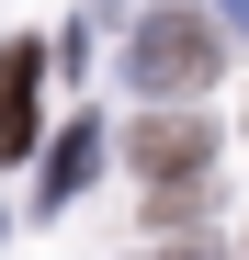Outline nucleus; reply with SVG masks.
Masks as SVG:
<instances>
[{"label": "nucleus", "mask_w": 249, "mask_h": 260, "mask_svg": "<svg viewBox=\"0 0 249 260\" xmlns=\"http://www.w3.org/2000/svg\"><path fill=\"white\" fill-rule=\"evenodd\" d=\"M124 79H136L147 102L204 91V79H215V23H204V12H147L136 34H124Z\"/></svg>", "instance_id": "f257e3e1"}, {"label": "nucleus", "mask_w": 249, "mask_h": 260, "mask_svg": "<svg viewBox=\"0 0 249 260\" xmlns=\"http://www.w3.org/2000/svg\"><path fill=\"white\" fill-rule=\"evenodd\" d=\"M124 147H136V170H147L159 192H193V181H204V147H215V136H204V124H181V113H147Z\"/></svg>", "instance_id": "f03ea898"}, {"label": "nucleus", "mask_w": 249, "mask_h": 260, "mask_svg": "<svg viewBox=\"0 0 249 260\" xmlns=\"http://www.w3.org/2000/svg\"><path fill=\"white\" fill-rule=\"evenodd\" d=\"M34 68H46V46H0V158H23L34 147Z\"/></svg>", "instance_id": "7ed1b4c3"}, {"label": "nucleus", "mask_w": 249, "mask_h": 260, "mask_svg": "<svg viewBox=\"0 0 249 260\" xmlns=\"http://www.w3.org/2000/svg\"><path fill=\"white\" fill-rule=\"evenodd\" d=\"M227 23H238V34H249V0H227Z\"/></svg>", "instance_id": "39448f33"}, {"label": "nucleus", "mask_w": 249, "mask_h": 260, "mask_svg": "<svg viewBox=\"0 0 249 260\" xmlns=\"http://www.w3.org/2000/svg\"><path fill=\"white\" fill-rule=\"evenodd\" d=\"M91 170H102V136H91V113H79L68 136L46 147V181H34V192H46V204H79V181H91Z\"/></svg>", "instance_id": "20e7f679"}]
</instances>
